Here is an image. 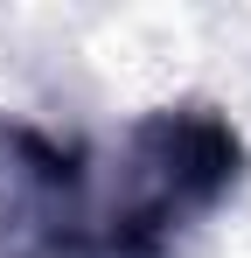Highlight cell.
Instances as JSON below:
<instances>
[{
    "label": "cell",
    "mask_w": 251,
    "mask_h": 258,
    "mask_svg": "<svg viewBox=\"0 0 251 258\" xmlns=\"http://www.w3.org/2000/svg\"><path fill=\"white\" fill-rule=\"evenodd\" d=\"M244 181V140L209 105H161L126 133L119 196L105 210L112 258H167V244Z\"/></svg>",
    "instance_id": "cell-1"
}]
</instances>
